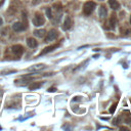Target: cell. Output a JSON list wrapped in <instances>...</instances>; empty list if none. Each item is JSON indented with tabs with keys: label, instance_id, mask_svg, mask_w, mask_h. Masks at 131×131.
I'll use <instances>...</instances> for the list:
<instances>
[{
	"label": "cell",
	"instance_id": "obj_24",
	"mask_svg": "<svg viewBox=\"0 0 131 131\" xmlns=\"http://www.w3.org/2000/svg\"><path fill=\"white\" fill-rule=\"evenodd\" d=\"M0 130H1V127H0Z\"/></svg>",
	"mask_w": 131,
	"mask_h": 131
},
{
	"label": "cell",
	"instance_id": "obj_2",
	"mask_svg": "<svg viewBox=\"0 0 131 131\" xmlns=\"http://www.w3.org/2000/svg\"><path fill=\"white\" fill-rule=\"evenodd\" d=\"M44 23H45V19H44V16L42 15V13L37 12L36 15H35V18L33 19V24H34V26L40 27V26H42Z\"/></svg>",
	"mask_w": 131,
	"mask_h": 131
},
{
	"label": "cell",
	"instance_id": "obj_8",
	"mask_svg": "<svg viewBox=\"0 0 131 131\" xmlns=\"http://www.w3.org/2000/svg\"><path fill=\"white\" fill-rule=\"evenodd\" d=\"M116 22H117V20H116V15H111V18H110V20H109V28L110 29H115L116 28Z\"/></svg>",
	"mask_w": 131,
	"mask_h": 131
},
{
	"label": "cell",
	"instance_id": "obj_21",
	"mask_svg": "<svg viewBox=\"0 0 131 131\" xmlns=\"http://www.w3.org/2000/svg\"><path fill=\"white\" fill-rule=\"evenodd\" d=\"M2 24H3V20H2V19H1V18H0V26H1Z\"/></svg>",
	"mask_w": 131,
	"mask_h": 131
},
{
	"label": "cell",
	"instance_id": "obj_13",
	"mask_svg": "<svg viewBox=\"0 0 131 131\" xmlns=\"http://www.w3.org/2000/svg\"><path fill=\"white\" fill-rule=\"evenodd\" d=\"M45 30H43V29H40V30H35L34 31V35H35L36 37H44V35H45Z\"/></svg>",
	"mask_w": 131,
	"mask_h": 131
},
{
	"label": "cell",
	"instance_id": "obj_15",
	"mask_svg": "<svg viewBox=\"0 0 131 131\" xmlns=\"http://www.w3.org/2000/svg\"><path fill=\"white\" fill-rule=\"evenodd\" d=\"M46 15L49 19H52V12H51V8H46Z\"/></svg>",
	"mask_w": 131,
	"mask_h": 131
},
{
	"label": "cell",
	"instance_id": "obj_4",
	"mask_svg": "<svg viewBox=\"0 0 131 131\" xmlns=\"http://www.w3.org/2000/svg\"><path fill=\"white\" fill-rule=\"evenodd\" d=\"M11 51L15 56L20 57V56H22L24 53V47L22 45H20V44H16V45H13L11 47Z\"/></svg>",
	"mask_w": 131,
	"mask_h": 131
},
{
	"label": "cell",
	"instance_id": "obj_3",
	"mask_svg": "<svg viewBox=\"0 0 131 131\" xmlns=\"http://www.w3.org/2000/svg\"><path fill=\"white\" fill-rule=\"evenodd\" d=\"M57 36H58V33H57V31L55 29L50 30L49 32L47 33L46 37H45V42H51V41L55 40L57 38Z\"/></svg>",
	"mask_w": 131,
	"mask_h": 131
},
{
	"label": "cell",
	"instance_id": "obj_11",
	"mask_svg": "<svg viewBox=\"0 0 131 131\" xmlns=\"http://www.w3.org/2000/svg\"><path fill=\"white\" fill-rule=\"evenodd\" d=\"M45 68V65L43 64H38V65H34L32 67H30L28 69V71H39V70H42V69Z\"/></svg>",
	"mask_w": 131,
	"mask_h": 131
},
{
	"label": "cell",
	"instance_id": "obj_20",
	"mask_svg": "<svg viewBox=\"0 0 131 131\" xmlns=\"http://www.w3.org/2000/svg\"><path fill=\"white\" fill-rule=\"evenodd\" d=\"M3 3H4V0H0V6H1Z\"/></svg>",
	"mask_w": 131,
	"mask_h": 131
},
{
	"label": "cell",
	"instance_id": "obj_6",
	"mask_svg": "<svg viewBox=\"0 0 131 131\" xmlns=\"http://www.w3.org/2000/svg\"><path fill=\"white\" fill-rule=\"evenodd\" d=\"M73 25V20L70 16H66L65 19V22H64V26H63V29L64 30H69Z\"/></svg>",
	"mask_w": 131,
	"mask_h": 131
},
{
	"label": "cell",
	"instance_id": "obj_17",
	"mask_svg": "<svg viewBox=\"0 0 131 131\" xmlns=\"http://www.w3.org/2000/svg\"><path fill=\"white\" fill-rule=\"evenodd\" d=\"M116 108H117V103H114V105L111 106V108H110V113H111V114H114V113H115Z\"/></svg>",
	"mask_w": 131,
	"mask_h": 131
},
{
	"label": "cell",
	"instance_id": "obj_7",
	"mask_svg": "<svg viewBox=\"0 0 131 131\" xmlns=\"http://www.w3.org/2000/svg\"><path fill=\"white\" fill-rule=\"evenodd\" d=\"M58 47V44H54V45H50V46H47V47H45L44 49L41 51V53H40V55H43V54H46V53H48V52H50V51H52V50H54L55 48H57Z\"/></svg>",
	"mask_w": 131,
	"mask_h": 131
},
{
	"label": "cell",
	"instance_id": "obj_22",
	"mask_svg": "<svg viewBox=\"0 0 131 131\" xmlns=\"http://www.w3.org/2000/svg\"><path fill=\"white\" fill-rule=\"evenodd\" d=\"M130 24H131V15H130Z\"/></svg>",
	"mask_w": 131,
	"mask_h": 131
},
{
	"label": "cell",
	"instance_id": "obj_16",
	"mask_svg": "<svg viewBox=\"0 0 131 131\" xmlns=\"http://www.w3.org/2000/svg\"><path fill=\"white\" fill-rule=\"evenodd\" d=\"M130 33V30L129 29H121V34L122 35H128V34Z\"/></svg>",
	"mask_w": 131,
	"mask_h": 131
},
{
	"label": "cell",
	"instance_id": "obj_12",
	"mask_svg": "<svg viewBox=\"0 0 131 131\" xmlns=\"http://www.w3.org/2000/svg\"><path fill=\"white\" fill-rule=\"evenodd\" d=\"M27 44H28V46L31 47V48H34V47H36L37 46V41L34 39V38H28L27 39Z\"/></svg>",
	"mask_w": 131,
	"mask_h": 131
},
{
	"label": "cell",
	"instance_id": "obj_9",
	"mask_svg": "<svg viewBox=\"0 0 131 131\" xmlns=\"http://www.w3.org/2000/svg\"><path fill=\"white\" fill-rule=\"evenodd\" d=\"M99 16H101V19H106V15H108V10H106V7L105 5H101V8H99Z\"/></svg>",
	"mask_w": 131,
	"mask_h": 131
},
{
	"label": "cell",
	"instance_id": "obj_18",
	"mask_svg": "<svg viewBox=\"0 0 131 131\" xmlns=\"http://www.w3.org/2000/svg\"><path fill=\"white\" fill-rule=\"evenodd\" d=\"M55 90H56V89H55V87H50L49 89H48V91H49V92H54Z\"/></svg>",
	"mask_w": 131,
	"mask_h": 131
},
{
	"label": "cell",
	"instance_id": "obj_10",
	"mask_svg": "<svg viewBox=\"0 0 131 131\" xmlns=\"http://www.w3.org/2000/svg\"><path fill=\"white\" fill-rule=\"evenodd\" d=\"M109 4L111 6V8L114 10H118L120 8V3L117 0H109Z\"/></svg>",
	"mask_w": 131,
	"mask_h": 131
},
{
	"label": "cell",
	"instance_id": "obj_1",
	"mask_svg": "<svg viewBox=\"0 0 131 131\" xmlns=\"http://www.w3.org/2000/svg\"><path fill=\"white\" fill-rule=\"evenodd\" d=\"M96 7V4H95V2L93 1H87L84 4L83 6V11L86 15H91L92 11L94 10V8Z\"/></svg>",
	"mask_w": 131,
	"mask_h": 131
},
{
	"label": "cell",
	"instance_id": "obj_23",
	"mask_svg": "<svg viewBox=\"0 0 131 131\" xmlns=\"http://www.w3.org/2000/svg\"><path fill=\"white\" fill-rule=\"evenodd\" d=\"M130 102H131V98H130Z\"/></svg>",
	"mask_w": 131,
	"mask_h": 131
},
{
	"label": "cell",
	"instance_id": "obj_19",
	"mask_svg": "<svg viewBox=\"0 0 131 131\" xmlns=\"http://www.w3.org/2000/svg\"><path fill=\"white\" fill-rule=\"evenodd\" d=\"M40 2V0H35V1L33 2V4H36V3H39Z\"/></svg>",
	"mask_w": 131,
	"mask_h": 131
},
{
	"label": "cell",
	"instance_id": "obj_14",
	"mask_svg": "<svg viewBox=\"0 0 131 131\" xmlns=\"http://www.w3.org/2000/svg\"><path fill=\"white\" fill-rule=\"evenodd\" d=\"M40 87H41V83H39V82H34V83L29 85V89H30V90H36V89L40 88Z\"/></svg>",
	"mask_w": 131,
	"mask_h": 131
},
{
	"label": "cell",
	"instance_id": "obj_5",
	"mask_svg": "<svg viewBox=\"0 0 131 131\" xmlns=\"http://www.w3.org/2000/svg\"><path fill=\"white\" fill-rule=\"evenodd\" d=\"M12 29L13 31H15V32H20V31H24L27 29V26L25 24L20 23V22H16L12 25Z\"/></svg>",
	"mask_w": 131,
	"mask_h": 131
}]
</instances>
